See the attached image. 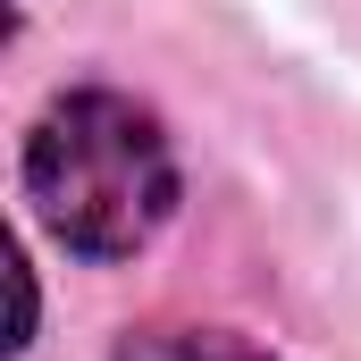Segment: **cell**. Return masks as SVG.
Masks as SVG:
<instances>
[{
  "label": "cell",
  "mask_w": 361,
  "mask_h": 361,
  "mask_svg": "<svg viewBox=\"0 0 361 361\" xmlns=\"http://www.w3.org/2000/svg\"><path fill=\"white\" fill-rule=\"evenodd\" d=\"M17 193H25V219L68 261H92V269L135 261L169 235L185 202L177 135L152 101L118 85H68L25 126Z\"/></svg>",
  "instance_id": "obj_1"
},
{
  "label": "cell",
  "mask_w": 361,
  "mask_h": 361,
  "mask_svg": "<svg viewBox=\"0 0 361 361\" xmlns=\"http://www.w3.org/2000/svg\"><path fill=\"white\" fill-rule=\"evenodd\" d=\"M109 361H277V353L235 328H210V319H143L109 345Z\"/></svg>",
  "instance_id": "obj_2"
}]
</instances>
